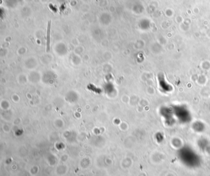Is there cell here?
I'll return each instance as SVG.
<instances>
[{"instance_id": "1", "label": "cell", "mask_w": 210, "mask_h": 176, "mask_svg": "<svg viewBox=\"0 0 210 176\" xmlns=\"http://www.w3.org/2000/svg\"><path fill=\"white\" fill-rule=\"evenodd\" d=\"M51 20L48 22L47 32H46V52H49L50 50V33H51Z\"/></svg>"}]
</instances>
